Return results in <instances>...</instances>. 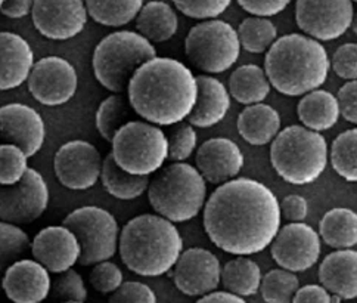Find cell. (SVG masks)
Returning a JSON list of instances; mask_svg holds the SVG:
<instances>
[{
    "mask_svg": "<svg viewBox=\"0 0 357 303\" xmlns=\"http://www.w3.org/2000/svg\"><path fill=\"white\" fill-rule=\"evenodd\" d=\"M280 203L271 188L238 178L210 195L204 207V231L226 253L250 256L269 247L280 230Z\"/></svg>",
    "mask_w": 357,
    "mask_h": 303,
    "instance_id": "6da1fadb",
    "label": "cell"
},
{
    "mask_svg": "<svg viewBox=\"0 0 357 303\" xmlns=\"http://www.w3.org/2000/svg\"><path fill=\"white\" fill-rule=\"evenodd\" d=\"M127 98L139 117L157 126H173L194 111L198 80L182 61L155 57L135 73Z\"/></svg>",
    "mask_w": 357,
    "mask_h": 303,
    "instance_id": "7a4b0ae2",
    "label": "cell"
},
{
    "mask_svg": "<svg viewBox=\"0 0 357 303\" xmlns=\"http://www.w3.org/2000/svg\"><path fill=\"white\" fill-rule=\"evenodd\" d=\"M331 61L322 43L307 34L291 33L267 50L264 70L275 89L285 96H304L321 87Z\"/></svg>",
    "mask_w": 357,
    "mask_h": 303,
    "instance_id": "3957f363",
    "label": "cell"
},
{
    "mask_svg": "<svg viewBox=\"0 0 357 303\" xmlns=\"http://www.w3.org/2000/svg\"><path fill=\"white\" fill-rule=\"evenodd\" d=\"M119 251L121 260L140 276L169 274L183 251L174 222L160 214H140L124 225Z\"/></svg>",
    "mask_w": 357,
    "mask_h": 303,
    "instance_id": "277c9868",
    "label": "cell"
},
{
    "mask_svg": "<svg viewBox=\"0 0 357 303\" xmlns=\"http://www.w3.org/2000/svg\"><path fill=\"white\" fill-rule=\"evenodd\" d=\"M206 178L192 164L174 161L162 166L149 182V203L160 216L174 223L197 218L206 207Z\"/></svg>",
    "mask_w": 357,
    "mask_h": 303,
    "instance_id": "5b68a950",
    "label": "cell"
},
{
    "mask_svg": "<svg viewBox=\"0 0 357 303\" xmlns=\"http://www.w3.org/2000/svg\"><path fill=\"white\" fill-rule=\"evenodd\" d=\"M328 157L325 138L305 126H288L271 144L272 168L291 185L317 181L326 169Z\"/></svg>",
    "mask_w": 357,
    "mask_h": 303,
    "instance_id": "8992f818",
    "label": "cell"
},
{
    "mask_svg": "<svg viewBox=\"0 0 357 303\" xmlns=\"http://www.w3.org/2000/svg\"><path fill=\"white\" fill-rule=\"evenodd\" d=\"M155 57V46L140 33L116 31L96 45L92 58L93 74L107 91L121 94L127 91L135 73Z\"/></svg>",
    "mask_w": 357,
    "mask_h": 303,
    "instance_id": "52a82bcc",
    "label": "cell"
},
{
    "mask_svg": "<svg viewBox=\"0 0 357 303\" xmlns=\"http://www.w3.org/2000/svg\"><path fill=\"white\" fill-rule=\"evenodd\" d=\"M111 144V153L119 166L133 175H154L169 158L167 135L149 121L126 123Z\"/></svg>",
    "mask_w": 357,
    "mask_h": 303,
    "instance_id": "ba28073f",
    "label": "cell"
},
{
    "mask_svg": "<svg viewBox=\"0 0 357 303\" xmlns=\"http://www.w3.org/2000/svg\"><path fill=\"white\" fill-rule=\"evenodd\" d=\"M238 30L222 20H206L189 30L185 40L188 59L202 73L220 74L236 64L241 54Z\"/></svg>",
    "mask_w": 357,
    "mask_h": 303,
    "instance_id": "9c48e42d",
    "label": "cell"
},
{
    "mask_svg": "<svg viewBox=\"0 0 357 303\" xmlns=\"http://www.w3.org/2000/svg\"><path fill=\"white\" fill-rule=\"evenodd\" d=\"M77 235L82 244L80 265L91 267L109 260L120 246V226L108 210L98 206H84L73 210L63 223Z\"/></svg>",
    "mask_w": 357,
    "mask_h": 303,
    "instance_id": "30bf717a",
    "label": "cell"
},
{
    "mask_svg": "<svg viewBox=\"0 0 357 303\" xmlns=\"http://www.w3.org/2000/svg\"><path fill=\"white\" fill-rule=\"evenodd\" d=\"M353 0H297L300 30L319 42L337 40L351 29Z\"/></svg>",
    "mask_w": 357,
    "mask_h": 303,
    "instance_id": "8fae6325",
    "label": "cell"
},
{
    "mask_svg": "<svg viewBox=\"0 0 357 303\" xmlns=\"http://www.w3.org/2000/svg\"><path fill=\"white\" fill-rule=\"evenodd\" d=\"M77 71L61 57H45L37 61L29 77V92L46 107H61L77 92Z\"/></svg>",
    "mask_w": 357,
    "mask_h": 303,
    "instance_id": "7c38bea8",
    "label": "cell"
},
{
    "mask_svg": "<svg viewBox=\"0 0 357 303\" xmlns=\"http://www.w3.org/2000/svg\"><path fill=\"white\" fill-rule=\"evenodd\" d=\"M49 206V188L43 176L29 169L15 185L3 186L0 193V218L17 225L39 219Z\"/></svg>",
    "mask_w": 357,
    "mask_h": 303,
    "instance_id": "4fadbf2b",
    "label": "cell"
},
{
    "mask_svg": "<svg viewBox=\"0 0 357 303\" xmlns=\"http://www.w3.org/2000/svg\"><path fill=\"white\" fill-rule=\"evenodd\" d=\"M321 234L304 222H291L280 226L271 255L280 268L292 272H304L313 268L321 258Z\"/></svg>",
    "mask_w": 357,
    "mask_h": 303,
    "instance_id": "5bb4252c",
    "label": "cell"
},
{
    "mask_svg": "<svg viewBox=\"0 0 357 303\" xmlns=\"http://www.w3.org/2000/svg\"><path fill=\"white\" fill-rule=\"evenodd\" d=\"M102 164L98 148L82 140L63 144L55 154L54 169L62 186L73 191H87L96 185L102 173Z\"/></svg>",
    "mask_w": 357,
    "mask_h": 303,
    "instance_id": "9a60e30c",
    "label": "cell"
},
{
    "mask_svg": "<svg viewBox=\"0 0 357 303\" xmlns=\"http://www.w3.org/2000/svg\"><path fill=\"white\" fill-rule=\"evenodd\" d=\"M84 0H36L33 24L49 40H70L77 37L87 24Z\"/></svg>",
    "mask_w": 357,
    "mask_h": 303,
    "instance_id": "2e32d148",
    "label": "cell"
},
{
    "mask_svg": "<svg viewBox=\"0 0 357 303\" xmlns=\"http://www.w3.org/2000/svg\"><path fill=\"white\" fill-rule=\"evenodd\" d=\"M222 265L210 250L192 247L182 251L170 274L178 292L199 297L218 288L222 283Z\"/></svg>",
    "mask_w": 357,
    "mask_h": 303,
    "instance_id": "e0dca14e",
    "label": "cell"
},
{
    "mask_svg": "<svg viewBox=\"0 0 357 303\" xmlns=\"http://www.w3.org/2000/svg\"><path fill=\"white\" fill-rule=\"evenodd\" d=\"M0 136L34 157L45 144L46 126L34 108L18 103L6 104L0 108Z\"/></svg>",
    "mask_w": 357,
    "mask_h": 303,
    "instance_id": "ac0fdd59",
    "label": "cell"
},
{
    "mask_svg": "<svg viewBox=\"0 0 357 303\" xmlns=\"http://www.w3.org/2000/svg\"><path fill=\"white\" fill-rule=\"evenodd\" d=\"M31 253L36 260L52 272L61 274L73 268L82 258V244L68 226H47L31 242Z\"/></svg>",
    "mask_w": 357,
    "mask_h": 303,
    "instance_id": "d6986e66",
    "label": "cell"
},
{
    "mask_svg": "<svg viewBox=\"0 0 357 303\" xmlns=\"http://www.w3.org/2000/svg\"><path fill=\"white\" fill-rule=\"evenodd\" d=\"M49 269L39 260L22 259L5 269L3 292L15 303L43 302L52 290Z\"/></svg>",
    "mask_w": 357,
    "mask_h": 303,
    "instance_id": "ffe728a7",
    "label": "cell"
},
{
    "mask_svg": "<svg viewBox=\"0 0 357 303\" xmlns=\"http://www.w3.org/2000/svg\"><path fill=\"white\" fill-rule=\"evenodd\" d=\"M197 169L207 182L222 185L235 179L244 168V154L227 138H211L204 142L195 156Z\"/></svg>",
    "mask_w": 357,
    "mask_h": 303,
    "instance_id": "44dd1931",
    "label": "cell"
},
{
    "mask_svg": "<svg viewBox=\"0 0 357 303\" xmlns=\"http://www.w3.org/2000/svg\"><path fill=\"white\" fill-rule=\"evenodd\" d=\"M0 89L12 91L29 82L34 68V52L30 43L17 33L0 34Z\"/></svg>",
    "mask_w": 357,
    "mask_h": 303,
    "instance_id": "7402d4cb",
    "label": "cell"
},
{
    "mask_svg": "<svg viewBox=\"0 0 357 303\" xmlns=\"http://www.w3.org/2000/svg\"><path fill=\"white\" fill-rule=\"evenodd\" d=\"M198 80V99L188 121L199 129L219 124L231 108V94L227 87L213 75L201 74Z\"/></svg>",
    "mask_w": 357,
    "mask_h": 303,
    "instance_id": "603a6c76",
    "label": "cell"
},
{
    "mask_svg": "<svg viewBox=\"0 0 357 303\" xmlns=\"http://www.w3.org/2000/svg\"><path fill=\"white\" fill-rule=\"evenodd\" d=\"M319 280L331 295L351 300L357 297V251L338 249L329 253L319 267Z\"/></svg>",
    "mask_w": 357,
    "mask_h": 303,
    "instance_id": "cb8c5ba5",
    "label": "cell"
},
{
    "mask_svg": "<svg viewBox=\"0 0 357 303\" xmlns=\"http://www.w3.org/2000/svg\"><path fill=\"white\" fill-rule=\"evenodd\" d=\"M238 132L242 140L254 147L272 144L280 132L279 112L267 104L247 105L238 116Z\"/></svg>",
    "mask_w": 357,
    "mask_h": 303,
    "instance_id": "d4e9b609",
    "label": "cell"
},
{
    "mask_svg": "<svg viewBox=\"0 0 357 303\" xmlns=\"http://www.w3.org/2000/svg\"><path fill=\"white\" fill-rule=\"evenodd\" d=\"M297 114L303 126L312 131L325 132L333 129L341 116L338 98L324 89L312 91L300 99Z\"/></svg>",
    "mask_w": 357,
    "mask_h": 303,
    "instance_id": "484cf974",
    "label": "cell"
},
{
    "mask_svg": "<svg viewBox=\"0 0 357 303\" xmlns=\"http://www.w3.org/2000/svg\"><path fill=\"white\" fill-rule=\"evenodd\" d=\"M136 29L149 42L162 43L170 40L177 33L178 18L169 3L151 0L140 9L136 18Z\"/></svg>",
    "mask_w": 357,
    "mask_h": 303,
    "instance_id": "4316f807",
    "label": "cell"
},
{
    "mask_svg": "<svg viewBox=\"0 0 357 303\" xmlns=\"http://www.w3.org/2000/svg\"><path fill=\"white\" fill-rule=\"evenodd\" d=\"M227 89L236 103L252 105L263 103L269 96L272 83L269 77H267L264 68L254 64H247L238 67L231 74Z\"/></svg>",
    "mask_w": 357,
    "mask_h": 303,
    "instance_id": "83f0119b",
    "label": "cell"
},
{
    "mask_svg": "<svg viewBox=\"0 0 357 303\" xmlns=\"http://www.w3.org/2000/svg\"><path fill=\"white\" fill-rule=\"evenodd\" d=\"M100 181L109 195L123 201L139 198L149 188L151 182L148 176L133 175L120 168L112 153L104 158Z\"/></svg>",
    "mask_w": 357,
    "mask_h": 303,
    "instance_id": "f1b7e54d",
    "label": "cell"
},
{
    "mask_svg": "<svg viewBox=\"0 0 357 303\" xmlns=\"http://www.w3.org/2000/svg\"><path fill=\"white\" fill-rule=\"evenodd\" d=\"M321 238L333 249H351L357 244V213L347 207L331 209L319 222Z\"/></svg>",
    "mask_w": 357,
    "mask_h": 303,
    "instance_id": "f546056e",
    "label": "cell"
},
{
    "mask_svg": "<svg viewBox=\"0 0 357 303\" xmlns=\"http://www.w3.org/2000/svg\"><path fill=\"white\" fill-rule=\"evenodd\" d=\"M261 280L263 276L259 265L245 256H238L226 262L222 269L223 287L242 297L257 295Z\"/></svg>",
    "mask_w": 357,
    "mask_h": 303,
    "instance_id": "4dcf8cb0",
    "label": "cell"
},
{
    "mask_svg": "<svg viewBox=\"0 0 357 303\" xmlns=\"http://www.w3.org/2000/svg\"><path fill=\"white\" fill-rule=\"evenodd\" d=\"M86 8L95 22L105 27L119 29L137 18L144 0H84Z\"/></svg>",
    "mask_w": 357,
    "mask_h": 303,
    "instance_id": "1f68e13d",
    "label": "cell"
},
{
    "mask_svg": "<svg viewBox=\"0 0 357 303\" xmlns=\"http://www.w3.org/2000/svg\"><path fill=\"white\" fill-rule=\"evenodd\" d=\"M132 104L129 98H124L120 94H112L104 99L96 111V129L105 141L112 142L114 136L123 128L126 123L132 121Z\"/></svg>",
    "mask_w": 357,
    "mask_h": 303,
    "instance_id": "d6a6232c",
    "label": "cell"
},
{
    "mask_svg": "<svg viewBox=\"0 0 357 303\" xmlns=\"http://www.w3.org/2000/svg\"><path fill=\"white\" fill-rule=\"evenodd\" d=\"M241 46L250 54H263L278 40L276 25L264 17H248L239 24Z\"/></svg>",
    "mask_w": 357,
    "mask_h": 303,
    "instance_id": "836d02e7",
    "label": "cell"
},
{
    "mask_svg": "<svg viewBox=\"0 0 357 303\" xmlns=\"http://www.w3.org/2000/svg\"><path fill=\"white\" fill-rule=\"evenodd\" d=\"M329 158L344 181L357 182V129H349L335 138Z\"/></svg>",
    "mask_w": 357,
    "mask_h": 303,
    "instance_id": "e575fe53",
    "label": "cell"
},
{
    "mask_svg": "<svg viewBox=\"0 0 357 303\" xmlns=\"http://www.w3.org/2000/svg\"><path fill=\"white\" fill-rule=\"evenodd\" d=\"M300 281L296 272L278 268L267 272L261 280V297L267 303H288L294 299Z\"/></svg>",
    "mask_w": 357,
    "mask_h": 303,
    "instance_id": "d590c367",
    "label": "cell"
},
{
    "mask_svg": "<svg viewBox=\"0 0 357 303\" xmlns=\"http://www.w3.org/2000/svg\"><path fill=\"white\" fill-rule=\"evenodd\" d=\"M30 237L17 223L2 221L0 223V267L5 271L30 249Z\"/></svg>",
    "mask_w": 357,
    "mask_h": 303,
    "instance_id": "8d00e7d4",
    "label": "cell"
},
{
    "mask_svg": "<svg viewBox=\"0 0 357 303\" xmlns=\"http://www.w3.org/2000/svg\"><path fill=\"white\" fill-rule=\"evenodd\" d=\"M29 158L30 157L18 145L9 142L2 144L0 147V184L3 186L18 184L30 169Z\"/></svg>",
    "mask_w": 357,
    "mask_h": 303,
    "instance_id": "74e56055",
    "label": "cell"
},
{
    "mask_svg": "<svg viewBox=\"0 0 357 303\" xmlns=\"http://www.w3.org/2000/svg\"><path fill=\"white\" fill-rule=\"evenodd\" d=\"M169 138V158L172 161H186L195 153L198 145V135L195 126L188 123H176Z\"/></svg>",
    "mask_w": 357,
    "mask_h": 303,
    "instance_id": "f35d334b",
    "label": "cell"
},
{
    "mask_svg": "<svg viewBox=\"0 0 357 303\" xmlns=\"http://www.w3.org/2000/svg\"><path fill=\"white\" fill-rule=\"evenodd\" d=\"M54 297L61 302L83 303L87 300V288L83 276L73 268L61 272L52 284Z\"/></svg>",
    "mask_w": 357,
    "mask_h": 303,
    "instance_id": "ab89813d",
    "label": "cell"
},
{
    "mask_svg": "<svg viewBox=\"0 0 357 303\" xmlns=\"http://www.w3.org/2000/svg\"><path fill=\"white\" fill-rule=\"evenodd\" d=\"M183 15L194 20H214L231 6L232 0H172Z\"/></svg>",
    "mask_w": 357,
    "mask_h": 303,
    "instance_id": "60d3db41",
    "label": "cell"
},
{
    "mask_svg": "<svg viewBox=\"0 0 357 303\" xmlns=\"http://www.w3.org/2000/svg\"><path fill=\"white\" fill-rule=\"evenodd\" d=\"M89 279H91L92 287L100 295H112L124 283L123 271L119 268V265L109 260L93 265V269Z\"/></svg>",
    "mask_w": 357,
    "mask_h": 303,
    "instance_id": "b9f144b4",
    "label": "cell"
},
{
    "mask_svg": "<svg viewBox=\"0 0 357 303\" xmlns=\"http://www.w3.org/2000/svg\"><path fill=\"white\" fill-rule=\"evenodd\" d=\"M331 67L340 79L357 80V43H344L333 55Z\"/></svg>",
    "mask_w": 357,
    "mask_h": 303,
    "instance_id": "7bdbcfd3",
    "label": "cell"
},
{
    "mask_svg": "<svg viewBox=\"0 0 357 303\" xmlns=\"http://www.w3.org/2000/svg\"><path fill=\"white\" fill-rule=\"evenodd\" d=\"M111 303H155L157 296L154 290L144 283L126 281L109 297Z\"/></svg>",
    "mask_w": 357,
    "mask_h": 303,
    "instance_id": "ee69618b",
    "label": "cell"
},
{
    "mask_svg": "<svg viewBox=\"0 0 357 303\" xmlns=\"http://www.w3.org/2000/svg\"><path fill=\"white\" fill-rule=\"evenodd\" d=\"M238 5L252 17H275L285 10L291 0H236Z\"/></svg>",
    "mask_w": 357,
    "mask_h": 303,
    "instance_id": "f6af8a7d",
    "label": "cell"
},
{
    "mask_svg": "<svg viewBox=\"0 0 357 303\" xmlns=\"http://www.w3.org/2000/svg\"><path fill=\"white\" fill-rule=\"evenodd\" d=\"M337 98L344 120L357 124V80H350L341 86Z\"/></svg>",
    "mask_w": 357,
    "mask_h": 303,
    "instance_id": "bcb514c9",
    "label": "cell"
},
{
    "mask_svg": "<svg viewBox=\"0 0 357 303\" xmlns=\"http://www.w3.org/2000/svg\"><path fill=\"white\" fill-rule=\"evenodd\" d=\"M280 212H282V216L289 222H303L309 214L307 200L298 194L287 195L280 201Z\"/></svg>",
    "mask_w": 357,
    "mask_h": 303,
    "instance_id": "7dc6e473",
    "label": "cell"
},
{
    "mask_svg": "<svg viewBox=\"0 0 357 303\" xmlns=\"http://www.w3.org/2000/svg\"><path fill=\"white\" fill-rule=\"evenodd\" d=\"M294 303H329L333 302V295H331L329 290L324 287L322 284H307L304 287H300L297 293L292 299Z\"/></svg>",
    "mask_w": 357,
    "mask_h": 303,
    "instance_id": "c3c4849f",
    "label": "cell"
},
{
    "mask_svg": "<svg viewBox=\"0 0 357 303\" xmlns=\"http://www.w3.org/2000/svg\"><path fill=\"white\" fill-rule=\"evenodd\" d=\"M36 0H6L2 3V14L12 20H20L27 17L33 12Z\"/></svg>",
    "mask_w": 357,
    "mask_h": 303,
    "instance_id": "681fc988",
    "label": "cell"
},
{
    "mask_svg": "<svg viewBox=\"0 0 357 303\" xmlns=\"http://www.w3.org/2000/svg\"><path fill=\"white\" fill-rule=\"evenodd\" d=\"M198 302L199 303H220V302L244 303L245 299L232 293V292H229V290H226V292H215V290H213V292L201 296V299H198Z\"/></svg>",
    "mask_w": 357,
    "mask_h": 303,
    "instance_id": "f907efd6",
    "label": "cell"
},
{
    "mask_svg": "<svg viewBox=\"0 0 357 303\" xmlns=\"http://www.w3.org/2000/svg\"><path fill=\"white\" fill-rule=\"evenodd\" d=\"M351 30L353 33L357 36V10L354 12V17H353V22H351Z\"/></svg>",
    "mask_w": 357,
    "mask_h": 303,
    "instance_id": "816d5d0a",
    "label": "cell"
},
{
    "mask_svg": "<svg viewBox=\"0 0 357 303\" xmlns=\"http://www.w3.org/2000/svg\"><path fill=\"white\" fill-rule=\"evenodd\" d=\"M6 2V0H0V5H2V3H5Z\"/></svg>",
    "mask_w": 357,
    "mask_h": 303,
    "instance_id": "f5cc1de1",
    "label": "cell"
},
{
    "mask_svg": "<svg viewBox=\"0 0 357 303\" xmlns=\"http://www.w3.org/2000/svg\"><path fill=\"white\" fill-rule=\"evenodd\" d=\"M353 2H356V3H357V0H353Z\"/></svg>",
    "mask_w": 357,
    "mask_h": 303,
    "instance_id": "db71d44e",
    "label": "cell"
}]
</instances>
